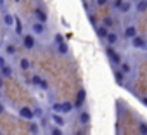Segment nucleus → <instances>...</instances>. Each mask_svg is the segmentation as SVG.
<instances>
[{"label": "nucleus", "mask_w": 147, "mask_h": 135, "mask_svg": "<svg viewBox=\"0 0 147 135\" xmlns=\"http://www.w3.org/2000/svg\"><path fill=\"white\" fill-rule=\"evenodd\" d=\"M106 55H107L109 62H111L114 68H118L119 62L123 61V59H121V54L116 50V47H109V45H106Z\"/></svg>", "instance_id": "1"}, {"label": "nucleus", "mask_w": 147, "mask_h": 135, "mask_svg": "<svg viewBox=\"0 0 147 135\" xmlns=\"http://www.w3.org/2000/svg\"><path fill=\"white\" fill-rule=\"evenodd\" d=\"M54 45H55L57 54H61V55H67V54H69V47H67V43L62 40L61 35H55V36H54Z\"/></svg>", "instance_id": "2"}, {"label": "nucleus", "mask_w": 147, "mask_h": 135, "mask_svg": "<svg viewBox=\"0 0 147 135\" xmlns=\"http://www.w3.org/2000/svg\"><path fill=\"white\" fill-rule=\"evenodd\" d=\"M21 43H23V47H24L26 50H33V49L36 47V36H35L33 33H24V35L21 36Z\"/></svg>", "instance_id": "3"}, {"label": "nucleus", "mask_w": 147, "mask_h": 135, "mask_svg": "<svg viewBox=\"0 0 147 135\" xmlns=\"http://www.w3.org/2000/svg\"><path fill=\"white\" fill-rule=\"evenodd\" d=\"M18 114H19V118L24 119V121H33V119L36 118V116H35V109L30 107V106H23V107H19V109H18Z\"/></svg>", "instance_id": "4"}, {"label": "nucleus", "mask_w": 147, "mask_h": 135, "mask_svg": "<svg viewBox=\"0 0 147 135\" xmlns=\"http://www.w3.org/2000/svg\"><path fill=\"white\" fill-rule=\"evenodd\" d=\"M31 33L35 35V36H43V35H47V31H49V28H47V24H43V23H38V21H35V23H31Z\"/></svg>", "instance_id": "5"}, {"label": "nucleus", "mask_w": 147, "mask_h": 135, "mask_svg": "<svg viewBox=\"0 0 147 135\" xmlns=\"http://www.w3.org/2000/svg\"><path fill=\"white\" fill-rule=\"evenodd\" d=\"M130 43H131V47L137 49V50H145V47H147V38L142 36V35H135V36L130 40Z\"/></svg>", "instance_id": "6"}, {"label": "nucleus", "mask_w": 147, "mask_h": 135, "mask_svg": "<svg viewBox=\"0 0 147 135\" xmlns=\"http://www.w3.org/2000/svg\"><path fill=\"white\" fill-rule=\"evenodd\" d=\"M31 85H35V87H38V88H42V90H45V92H49V88H50L49 82H47L45 78H42L40 75H33V76H31Z\"/></svg>", "instance_id": "7"}, {"label": "nucleus", "mask_w": 147, "mask_h": 135, "mask_svg": "<svg viewBox=\"0 0 147 135\" xmlns=\"http://www.w3.org/2000/svg\"><path fill=\"white\" fill-rule=\"evenodd\" d=\"M121 16H128L131 11H133V2H131V0H123V2L119 4V7L116 9Z\"/></svg>", "instance_id": "8"}, {"label": "nucleus", "mask_w": 147, "mask_h": 135, "mask_svg": "<svg viewBox=\"0 0 147 135\" xmlns=\"http://www.w3.org/2000/svg\"><path fill=\"white\" fill-rule=\"evenodd\" d=\"M33 14H35V19H36L38 23H43V24L49 23V14H47V11H45L43 7H36V9L33 11Z\"/></svg>", "instance_id": "9"}, {"label": "nucleus", "mask_w": 147, "mask_h": 135, "mask_svg": "<svg viewBox=\"0 0 147 135\" xmlns=\"http://www.w3.org/2000/svg\"><path fill=\"white\" fill-rule=\"evenodd\" d=\"M104 42H106V45H109V47H118V43H119V35H118L116 31H109V33L106 35Z\"/></svg>", "instance_id": "10"}, {"label": "nucleus", "mask_w": 147, "mask_h": 135, "mask_svg": "<svg viewBox=\"0 0 147 135\" xmlns=\"http://www.w3.org/2000/svg\"><path fill=\"white\" fill-rule=\"evenodd\" d=\"M118 70H119L125 76H130V75L133 73V66H131V62H128V61H121L119 66H118Z\"/></svg>", "instance_id": "11"}, {"label": "nucleus", "mask_w": 147, "mask_h": 135, "mask_svg": "<svg viewBox=\"0 0 147 135\" xmlns=\"http://www.w3.org/2000/svg\"><path fill=\"white\" fill-rule=\"evenodd\" d=\"M135 35H138V33H137V26L128 24V26H125V28H123V36H125L126 40H131Z\"/></svg>", "instance_id": "12"}, {"label": "nucleus", "mask_w": 147, "mask_h": 135, "mask_svg": "<svg viewBox=\"0 0 147 135\" xmlns=\"http://www.w3.org/2000/svg\"><path fill=\"white\" fill-rule=\"evenodd\" d=\"M90 121H92L90 113H88L87 109H82V111L78 113V123H82V125H88Z\"/></svg>", "instance_id": "13"}, {"label": "nucleus", "mask_w": 147, "mask_h": 135, "mask_svg": "<svg viewBox=\"0 0 147 135\" xmlns=\"http://www.w3.org/2000/svg\"><path fill=\"white\" fill-rule=\"evenodd\" d=\"M50 119H52V123L55 125V126H64L66 125V119H64V116L62 114H57V113H50Z\"/></svg>", "instance_id": "14"}, {"label": "nucleus", "mask_w": 147, "mask_h": 135, "mask_svg": "<svg viewBox=\"0 0 147 135\" xmlns=\"http://www.w3.org/2000/svg\"><path fill=\"white\" fill-rule=\"evenodd\" d=\"M2 24L7 26V28H12V26H14V14L4 12V14H2Z\"/></svg>", "instance_id": "15"}, {"label": "nucleus", "mask_w": 147, "mask_h": 135, "mask_svg": "<svg viewBox=\"0 0 147 135\" xmlns=\"http://www.w3.org/2000/svg\"><path fill=\"white\" fill-rule=\"evenodd\" d=\"M18 54V47L14 45V43H5V47H4V55L5 57H14Z\"/></svg>", "instance_id": "16"}, {"label": "nucleus", "mask_w": 147, "mask_h": 135, "mask_svg": "<svg viewBox=\"0 0 147 135\" xmlns=\"http://www.w3.org/2000/svg\"><path fill=\"white\" fill-rule=\"evenodd\" d=\"M133 7H135V12H138V14L147 12V0H137L133 4Z\"/></svg>", "instance_id": "17"}, {"label": "nucleus", "mask_w": 147, "mask_h": 135, "mask_svg": "<svg viewBox=\"0 0 147 135\" xmlns=\"http://www.w3.org/2000/svg\"><path fill=\"white\" fill-rule=\"evenodd\" d=\"M18 68H19L21 71H30V70H31V61H30L28 57H21Z\"/></svg>", "instance_id": "18"}, {"label": "nucleus", "mask_w": 147, "mask_h": 135, "mask_svg": "<svg viewBox=\"0 0 147 135\" xmlns=\"http://www.w3.org/2000/svg\"><path fill=\"white\" fill-rule=\"evenodd\" d=\"M113 76H114V80L118 82V85H125V80H126V76L118 70V68H113Z\"/></svg>", "instance_id": "19"}, {"label": "nucleus", "mask_w": 147, "mask_h": 135, "mask_svg": "<svg viewBox=\"0 0 147 135\" xmlns=\"http://www.w3.org/2000/svg\"><path fill=\"white\" fill-rule=\"evenodd\" d=\"M12 73H14V71H12V66H11V64H5L2 70H0V76H2L4 80H5V78H11Z\"/></svg>", "instance_id": "20"}, {"label": "nucleus", "mask_w": 147, "mask_h": 135, "mask_svg": "<svg viewBox=\"0 0 147 135\" xmlns=\"http://www.w3.org/2000/svg\"><path fill=\"white\" fill-rule=\"evenodd\" d=\"M95 33H97V36H99L100 40H104V38H106V35L109 33V30H107L104 24H97V26H95Z\"/></svg>", "instance_id": "21"}, {"label": "nucleus", "mask_w": 147, "mask_h": 135, "mask_svg": "<svg viewBox=\"0 0 147 135\" xmlns=\"http://www.w3.org/2000/svg\"><path fill=\"white\" fill-rule=\"evenodd\" d=\"M14 30H16V35L18 36H23L24 35L23 33V23H21V19L18 16H14Z\"/></svg>", "instance_id": "22"}, {"label": "nucleus", "mask_w": 147, "mask_h": 135, "mask_svg": "<svg viewBox=\"0 0 147 135\" xmlns=\"http://www.w3.org/2000/svg\"><path fill=\"white\" fill-rule=\"evenodd\" d=\"M75 109V104L73 102H62V114H67Z\"/></svg>", "instance_id": "23"}, {"label": "nucleus", "mask_w": 147, "mask_h": 135, "mask_svg": "<svg viewBox=\"0 0 147 135\" xmlns=\"http://www.w3.org/2000/svg\"><path fill=\"white\" fill-rule=\"evenodd\" d=\"M50 109H52V113L62 114V102H54V104L50 106Z\"/></svg>", "instance_id": "24"}, {"label": "nucleus", "mask_w": 147, "mask_h": 135, "mask_svg": "<svg viewBox=\"0 0 147 135\" xmlns=\"http://www.w3.org/2000/svg\"><path fill=\"white\" fill-rule=\"evenodd\" d=\"M49 133L50 135H64V132H62V128L61 126H50V130H49Z\"/></svg>", "instance_id": "25"}, {"label": "nucleus", "mask_w": 147, "mask_h": 135, "mask_svg": "<svg viewBox=\"0 0 147 135\" xmlns=\"http://www.w3.org/2000/svg\"><path fill=\"white\" fill-rule=\"evenodd\" d=\"M104 26H106L107 30H109L111 26H114V18H113V16H106V18H104Z\"/></svg>", "instance_id": "26"}, {"label": "nucleus", "mask_w": 147, "mask_h": 135, "mask_svg": "<svg viewBox=\"0 0 147 135\" xmlns=\"http://www.w3.org/2000/svg\"><path fill=\"white\" fill-rule=\"evenodd\" d=\"M138 132H140V135H147V123L145 121L138 123Z\"/></svg>", "instance_id": "27"}, {"label": "nucleus", "mask_w": 147, "mask_h": 135, "mask_svg": "<svg viewBox=\"0 0 147 135\" xmlns=\"http://www.w3.org/2000/svg\"><path fill=\"white\" fill-rule=\"evenodd\" d=\"M85 95H87V92H85V90H80V94H78V102H76V106H83V99H85Z\"/></svg>", "instance_id": "28"}, {"label": "nucleus", "mask_w": 147, "mask_h": 135, "mask_svg": "<svg viewBox=\"0 0 147 135\" xmlns=\"http://www.w3.org/2000/svg\"><path fill=\"white\" fill-rule=\"evenodd\" d=\"M30 132H31L33 135H38V126H36L35 119H33V121H30Z\"/></svg>", "instance_id": "29"}, {"label": "nucleus", "mask_w": 147, "mask_h": 135, "mask_svg": "<svg viewBox=\"0 0 147 135\" xmlns=\"http://www.w3.org/2000/svg\"><path fill=\"white\" fill-rule=\"evenodd\" d=\"M5 64H7V57H5L4 54H0V70H2Z\"/></svg>", "instance_id": "30"}, {"label": "nucleus", "mask_w": 147, "mask_h": 135, "mask_svg": "<svg viewBox=\"0 0 147 135\" xmlns=\"http://www.w3.org/2000/svg\"><path fill=\"white\" fill-rule=\"evenodd\" d=\"M109 2V0H94V4L97 5V7H102V5H106Z\"/></svg>", "instance_id": "31"}, {"label": "nucleus", "mask_w": 147, "mask_h": 135, "mask_svg": "<svg viewBox=\"0 0 147 135\" xmlns=\"http://www.w3.org/2000/svg\"><path fill=\"white\" fill-rule=\"evenodd\" d=\"M121 2H123V0H114V4H113V5H114V9H118V7H119V4H121Z\"/></svg>", "instance_id": "32"}, {"label": "nucleus", "mask_w": 147, "mask_h": 135, "mask_svg": "<svg viewBox=\"0 0 147 135\" xmlns=\"http://www.w3.org/2000/svg\"><path fill=\"white\" fill-rule=\"evenodd\" d=\"M4 111H5V106H4L2 102H0V116H2V113H4Z\"/></svg>", "instance_id": "33"}, {"label": "nucleus", "mask_w": 147, "mask_h": 135, "mask_svg": "<svg viewBox=\"0 0 147 135\" xmlns=\"http://www.w3.org/2000/svg\"><path fill=\"white\" fill-rule=\"evenodd\" d=\"M140 102H142L144 106H147V97H140Z\"/></svg>", "instance_id": "34"}, {"label": "nucleus", "mask_w": 147, "mask_h": 135, "mask_svg": "<svg viewBox=\"0 0 147 135\" xmlns=\"http://www.w3.org/2000/svg\"><path fill=\"white\" fill-rule=\"evenodd\" d=\"M2 87H4V78L0 76V90H2Z\"/></svg>", "instance_id": "35"}, {"label": "nucleus", "mask_w": 147, "mask_h": 135, "mask_svg": "<svg viewBox=\"0 0 147 135\" xmlns=\"http://www.w3.org/2000/svg\"><path fill=\"white\" fill-rule=\"evenodd\" d=\"M5 5V0H0V7H4Z\"/></svg>", "instance_id": "36"}, {"label": "nucleus", "mask_w": 147, "mask_h": 135, "mask_svg": "<svg viewBox=\"0 0 147 135\" xmlns=\"http://www.w3.org/2000/svg\"><path fill=\"white\" fill-rule=\"evenodd\" d=\"M16 2H19V0H16Z\"/></svg>", "instance_id": "37"}, {"label": "nucleus", "mask_w": 147, "mask_h": 135, "mask_svg": "<svg viewBox=\"0 0 147 135\" xmlns=\"http://www.w3.org/2000/svg\"><path fill=\"white\" fill-rule=\"evenodd\" d=\"M145 50H147V47H145Z\"/></svg>", "instance_id": "38"}, {"label": "nucleus", "mask_w": 147, "mask_h": 135, "mask_svg": "<svg viewBox=\"0 0 147 135\" xmlns=\"http://www.w3.org/2000/svg\"><path fill=\"white\" fill-rule=\"evenodd\" d=\"M0 135H2V133H0Z\"/></svg>", "instance_id": "39"}]
</instances>
